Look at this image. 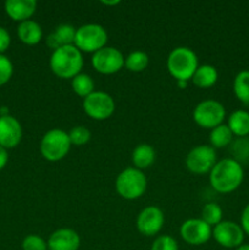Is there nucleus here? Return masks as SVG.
I'll return each mask as SVG.
<instances>
[{
  "label": "nucleus",
  "mask_w": 249,
  "mask_h": 250,
  "mask_svg": "<svg viewBox=\"0 0 249 250\" xmlns=\"http://www.w3.org/2000/svg\"><path fill=\"white\" fill-rule=\"evenodd\" d=\"M76 29L72 24L70 23H61L46 37V45L51 50L61 48L65 45H73L76 37Z\"/></svg>",
  "instance_id": "17"
},
{
  "label": "nucleus",
  "mask_w": 249,
  "mask_h": 250,
  "mask_svg": "<svg viewBox=\"0 0 249 250\" xmlns=\"http://www.w3.org/2000/svg\"><path fill=\"white\" fill-rule=\"evenodd\" d=\"M83 53L75 45H65L51 53L49 66L54 75L62 80H72L83 68Z\"/></svg>",
  "instance_id": "2"
},
{
  "label": "nucleus",
  "mask_w": 249,
  "mask_h": 250,
  "mask_svg": "<svg viewBox=\"0 0 249 250\" xmlns=\"http://www.w3.org/2000/svg\"><path fill=\"white\" fill-rule=\"evenodd\" d=\"M180 236L189 246H203L212 237V227L202 219H188L181 225Z\"/></svg>",
  "instance_id": "12"
},
{
  "label": "nucleus",
  "mask_w": 249,
  "mask_h": 250,
  "mask_svg": "<svg viewBox=\"0 0 249 250\" xmlns=\"http://www.w3.org/2000/svg\"><path fill=\"white\" fill-rule=\"evenodd\" d=\"M23 250H48V243L44 238L37 234H29L22 241Z\"/></svg>",
  "instance_id": "30"
},
{
  "label": "nucleus",
  "mask_w": 249,
  "mask_h": 250,
  "mask_svg": "<svg viewBox=\"0 0 249 250\" xmlns=\"http://www.w3.org/2000/svg\"><path fill=\"white\" fill-rule=\"evenodd\" d=\"M48 250H80V234L72 229H59L49 236Z\"/></svg>",
  "instance_id": "15"
},
{
  "label": "nucleus",
  "mask_w": 249,
  "mask_h": 250,
  "mask_svg": "<svg viewBox=\"0 0 249 250\" xmlns=\"http://www.w3.org/2000/svg\"><path fill=\"white\" fill-rule=\"evenodd\" d=\"M150 250H178V243L173 237L163 234L154 239Z\"/></svg>",
  "instance_id": "29"
},
{
  "label": "nucleus",
  "mask_w": 249,
  "mask_h": 250,
  "mask_svg": "<svg viewBox=\"0 0 249 250\" xmlns=\"http://www.w3.org/2000/svg\"><path fill=\"white\" fill-rule=\"evenodd\" d=\"M234 250H249V244H242V246H239L238 248H236Z\"/></svg>",
  "instance_id": "37"
},
{
  "label": "nucleus",
  "mask_w": 249,
  "mask_h": 250,
  "mask_svg": "<svg viewBox=\"0 0 249 250\" xmlns=\"http://www.w3.org/2000/svg\"><path fill=\"white\" fill-rule=\"evenodd\" d=\"M227 126L232 134L238 138L249 136V112L246 110H236L227 119Z\"/></svg>",
  "instance_id": "21"
},
{
  "label": "nucleus",
  "mask_w": 249,
  "mask_h": 250,
  "mask_svg": "<svg viewBox=\"0 0 249 250\" xmlns=\"http://www.w3.org/2000/svg\"><path fill=\"white\" fill-rule=\"evenodd\" d=\"M233 93L244 105H249V70H242L233 80Z\"/></svg>",
  "instance_id": "23"
},
{
  "label": "nucleus",
  "mask_w": 249,
  "mask_h": 250,
  "mask_svg": "<svg viewBox=\"0 0 249 250\" xmlns=\"http://www.w3.org/2000/svg\"><path fill=\"white\" fill-rule=\"evenodd\" d=\"M11 44V37L6 28L0 26V54H4Z\"/></svg>",
  "instance_id": "32"
},
{
  "label": "nucleus",
  "mask_w": 249,
  "mask_h": 250,
  "mask_svg": "<svg viewBox=\"0 0 249 250\" xmlns=\"http://www.w3.org/2000/svg\"><path fill=\"white\" fill-rule=\"evenodd\" d=\"M155 150L151 146L146 143L138 144L132 151V163L134 167L143 171L145 168L150 167L155 161Z\"/></svg>",
  "instance_id": "20"
},
{
  "label": "nucleus",
  "mask_w": 249,
  "mask_h": 250,
  "mask_svg": "<svg viewBox=\"0 0 249 250\" xmlns=\"http://www.w3.org/2000/svg\"><path fill=\"white\" fill-rule=\"evenodd\" d=\"M232 142H233V134L227 125L222 124L210 131L209 146H211L215 150L231 146Z\"/></svg>",
  "instance_id": "22"
},
{
  "label": "nucleus",
  "mask_w": 249,
  "mask_h": 250,
  "mask_svg": "<svg viewBox=\"0 0 249 250\" xmlns=\"http://www.w3.org/2000/svg\"><path fill=\"white\" fill-rule=\"evenodd\" d=\"M107 43V32L99 23H85L76 29L73 45L81 53H92L100 50Z\"/></svg>",
  "instance_id": "6"
},
{
  "label": "nucleus",
  "mask_w": 249,
  "mask_h": 250,
  "mask_svg": "<svg viewBox=\"0 0 249 250\" xmlns=\"http://www.w3.org/2000/svg\"><path fill=\"white\" fill-rule=\"evenodd\" d=\"M231 154L232 159L238 161L241 165L249 163V138L242 137V138L234 139L231 143Z\"/></svg>",
  "instance_id": "27"
},
{
  "label": "nucleus",
  "mask_w": 249,
  "mask_h": 250,
  "mask_svg": "<svg viewBox=\"0 0 249 250\" xmlns=\"http://www.w3.org/2000/svg\"><path fill=\"white\" fill-rule=\"evenodd\" d=\"M241 227L243 229L244 234L249 237V203L244 207V209L242 210L241 214Z\"/></svg>",
  "instance_id": "33"
},
{
  "label": "nucleus",
  "mask_w": 249,
  "mask_h": 250,
  "mask_svg": "<svg viewBox=\"0 0 249 250\" xmlns=\"http://www.w3.org/2000/svg\"><path fill=\"white\" fill-rule=\"evenodd\" d=\"M168 73L176 81H189L199 66L197 54L188 46H177L172 49L166 61Z\"/></svg>",
  "instance_id": "3"
},
{
  "label": "nucleus",
  "mask_w": 249,
  "mask_h": 250,
  "mask_svg": "<svg viewBox=\"0 0 249 250\" xmlns=\"http://www.w3.org/2000/svg\"><path fill=\"white\" fill-rule=\"evenodd\" d=\"M149 65L148 54L142 50L131 51L124 58V67L131 72H142Z\"/></svg>",
  "instance_id": "25"
},
{
  "label": "nucleus",
  "mask_w": 249,
  "mask_h": 250,
  "mask_svg": "<svg viewBox=\"0 0 249 250\" xmlns=\"http://www.w3.org/2000/svg\"><path fill=\"white\" fill-rule=\"evenodd\" d=\"M222 216H224V211H222L221 207L217 203L210 202L203 207L202 209V216L200 219L209 225L210 227H215L217 224L222 221Z\"/></svg>",
  "instance_id": "26"
},
{
  "label": "nucleus",
  "mask_w": 249,
  "mask_h": 250,
  "mask_svg": "<svg viewBox=\"0 0 249 250\" xmlns=\"http://www.w3.org/2000/svg\"><path fill=\"white\" fill-rule=\"evenodd\" d=\"M68 137H70V142L72 146H81L87 144L92 138V133L89 129L84 126H76L68 132Z\"/></svg>",
  "instance_id": "28"
},
{
  "label": "nucleus",
  "mask_w": 249,
  "mask_h": 250,
  "mask_svg": "<svg viewBox=\"0 0 249 250\" xmlns=\"http://www.w3.org/2000/svg\"><path fill=\"white\" fill-rule=\"evenodd\" d=\"M226 109L215 99H207L198 103L193 110V120L199 127L211 131L215 127L224 124Z\"/></svg>",
  "instance_id": "7"
},
{
  "label": "nucleus",
  "mask_w": 249,
  "mask_h": 250,
  "mask_svg": "<svg viewBox=\"0 0 249 250\" xmlns=\"http://www.w3.org/2000/svg\"><path fill=\"white\" fill-rule=\"evenodd\" d=\"M93 68L102 75H114L124 67V56L114 46H104L90 59Z\"/></svg>",
  "instance_id": "10"
},
{
  "label": "nucleus",
  "mask_w": 249,
  "mask_h": 250,
  "mask_svg": "<svg viewBox=\"0 0 249 250\" xmlns=\"http://www.w3.org/2000/svg\"><path fill=\"white\" fill-rule=\"evenodd\" d=\"M216 163V150L209 144L194 146L186 156V166L194 175L209 173Z\"/></svg>",
  "instance_id": "9"
},
{
  "label": "nucleus",
  "mask_w": 249,
  "mask_h": 250,
  "mask_svg": "<svg viewBox=\"0 0 249 250\" xmlns=\"http://www.w3.org/2000/svg\"><path fill=\"white\" fill-rule=\"evenodd\" d=\"M115 100L109 93L103 90H94L92 94L83 99V110L93 120L103 121L115 112Z\"/></svg>",
  "instance_id": "8"
},
{
  "label": "nucleus",
  "mask_w": 249,
  "mask_h": 250,
  "mask_svg": "<svg viewBox=\"0 0 249 250\" xmlns=\"http://www.w3.org/2000/svg\"><path fill=\"white\" fill-rule=\"evenodd\" d=\"M70 137L67 132L60 128L49 129L41 141V154L45 160L50 163L62 160L66 158L71 149Z\"/></svg>",
  "instance_id": "5"
},
{
  "label": "nucleus",
  "mask_w": 249,
  "mask_h": 250,
  "mask_svg": "<svg viewBox=\"0 0 249 250\" xmlns=\"http://www.w3.org/2000/svg\"><path fill=\"white\" fill-rule=\"evenodd\" d=\"M187 84H188L187 81H177V85L181 88V89H185V88L187 87Z\"/></svg>",
  "instance_id": "36"
},
{
  "label": "nucleus",
  "mask_w": 249,
  "mask_h": 250,
  "mask_svg": "<svg viewBox=\"0 0 249 250\" xmlns=\"http://www.w3.org/2000/svg\"><path fill=\"white\" fill-rule=\"evenodd\" d=\"M14 73V65L11 60L4 54H0V87L6 84L12 77Z\"/></svg>",
  "instance_id": "31"
},
{
  "label": "nucleus",
  "mask_w": 249,
  "mask_h": 250,
  "mask_svg": "<svg viewBox=\"0 0 249 250\" xmlns=\"http://www.w3.org/2000/svg\"><path fill=\"white\" fill-rule=\"evenodd\" d=\"M217 80H219V72H217L216 67L212 65H208V63L198 66L197 71L192 77L193 84L200 89L211 88L212 85L216 84Z\"/></svg>",
  "instance_id": "19"
},
{
  "label": "nucleus",
  "mask_w": 249,
  "mask_h": 250,
  "mask_svg": "<svg viewBox=\"0 0 249 250\" xmlns=\"http://www.w3.org/2000/svg\"><path fill=\"white\" fill-rule=\"evenodd\" d=\"M243 165L232 158L219 160L209 172L210 186L221 194H228L237 190L243 183Z\"/></svg>",
  "instance_id": "1"
},
{
  "label": "nucleus",
  "mask_w": 249,
  "mask_h": 250,
  "mask_svg": "<svg viewBox=\"0 0 249 250\" xmlns=\"http://www.w3.org/2000/svg\"><path fill=\"white\" fill-rule=\"evenodd\" d=\"M7 161H9V154H7V150L2 146H0V170L6 166Z\"/></svg>",
  "instance_id": "34"
},
{
  "label": "nucleus",
  "mask_w": 249,
  "mask_h": 250,
  "mask_svg": "<svg viewBox=\"0 0 249 250\" xmlns=\"http://www.w3.org/2000/svg\"><path fill=\"white\" fill-rule=\"evenodd\" d=\"M148 186L143 171L136 167H127L119 173L115 181L117 194L126 200L139 199L144 195Z\"/></svg>",
  "instance_id": "4"
},
{
  "label": "nucleus",
  "mask_w": 249,
  "mask_h": 250,
  "mask_svg": "<svg viewBox=\"0 0 249 250\" xmlns=\"http://www.w3.org/2000/svg\"><path fill=\"white\" fill-rule=\"evenodd\" d=\"M165 224V216L160 208L150 205L142 210L137 216V229L145 237H154L161 231Z\"/></svg>",
  "instance_id": "13"
},
{
  "label": "nucleus",
  "mask_w": 249,
  "mask_h": 250,
  "mask_svg": "<svg viewBox=\"0 0 249 250\" xmlns=\"http://www.w3.org/2000/svg\"><path fill=\"white\" fill-rule=\"evenodd\" d=\"M37 10L36 0H7L5 2V11L7 16L16 22L31 20Z\"/></svg>",
  "instance_id": "16"
},
{
  "label": "nucleus",
  "mask_w": 249,
  "mask_h": 250,
  "mask_svg": "<svg viewBox=\"0 0 249 250\" xmlns=\"http://www.w3.org/2000/svg\"><path fill=\"white\" fill-rule=\"evenodd\" d=\"M17 36L20 41L26 45H36L43 39V29L38 22L33 20H27L19 24Z\"/></svg>",
  "instance_id": "18"
},
{
  "label": "nucleus",
  "mask_w": 249,
  "mask_h": 250,
  "mask_svg": "<svg viewBox=\"0 0 249 250\" xmlns=\"http://www.w3.org/2000/svg\"><path fill=\"white\" fill-rule=\"evenodd\" d=\"M120 0H112V1H107V0H103L102 4L103 5H106V6H115V5H119L120 4Z\"/></svg>",
  "instance_id": "35"
},
{
  "label": "nucleus",
  "mask_w": 249,
  "mask_h": 250,
  "mask_svg": "<svg viewBox=\"0 0 249 250\" xmlns=\"http://www.w3.org/2000/svg\"><path fill=\"white\" fill-rule=\"evenodd\" d=\"M22 139V126L19 120L11 115L0 116V146L16 148Z\"/></svg>",
  "instance_id": "14"
},
{
  "label": "nucleus",
  "mask_w": 249,
  "mask_h": 250,
  "mask_svg": "<svg viewBox=\"0 0 249 250\" xmlns=\"http://www.w3.org/2000/svg\"><path fill=\"white\" fill-rule=\"evenodd\" d=\"M244 232L241 225L234 221L222 220L220 224L212 227V238L219 246L227 249H236L243 244Z\"/></svg>",
  "instance_id": "11"
},
{
  "label": "nucleus",
  "mask_w": 249,
  "mask_h": 250,
  "mask_svg": "<svg viewBox=\"0 0 249 250\" xmlns=\"http://www.w3.org/2000/svg\"><path fill=\"white\" fill-rule=\"evenodd\" d=\"M71 87L72 90L81 98H87L88 95L92 94L94 92V81H93L92 76H89L88 73H78L76 77H73L71 80Z\"/></svg>",
  "instance_id": "24"
}]
</instances>
